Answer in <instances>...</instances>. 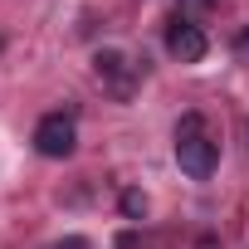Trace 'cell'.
Wrapping results in <instances>:
<instances>
[{
    "label": "cell",
    "instance_id": "cell-3",
    "mask_svg": "<svg viewBox=\"0 0 249 249\" xmlns=\"http://www.w3.org/2000/svg\"><path fill=\"white\" fill-rule=\"evenodd\" d=\"M166 54L176 59V64H200L205 54H210V39H205V30L200 25H191V20H171V30H166Z\"/></svg>",
    "mask_w": 249,
    "mask_h": 249
},
{
    "label": "cell",
    "instance_id": "cell-4",
    "mask_svg": "<svg viewBox=\"0 0 249 249\" xmlns=\"http://www.w3.org/2000/svg\"><path fill=\"white\" fill-rule=\"evenodd\" d=\"M93 69H98L103 88H112L117 98H132V83H137V64H132L127 54H122V49H98Z\"/></svg>",
    "mask_w": 249,
    "mask_h": 249
},
{
    "label": "cell",
    "instance_id": "cell-6",
    "mask_svg": "<svg viewBox=\"0 0 249 249\" xmlns=\"http://www.w3.org/2000/svg\"><path fill=\"white\" fill-rule=\"evenodd\" d=\"M205 10H215V0H181V20H191V15H205Z\"/></svg>",
    "mask_w": 249,
    "mask_h": 249
},
{
    "label": "cell",
    "instance_id": "cell-7",
    "mask_svg": "<svg viewBox=\"0 0 249 249\" xmlns=\"http://www.w3.org/2000/svg\"><path fill=\"white\" fill-rule=\"evenodd\" d=\"M234 59H239V64H249V25L234 35Z\"/></svg>",
    "mask_w": 249,
    "mask_h": 249
},
{
    "label": "cell",
    "instance_id": "cell-1",
    "mask_svg": "<svg viewBox=\"0 0 249 249\" xmlns=\"http://www.w3.org/2000/svg\"><path fill=\"white\" fill-rule=\"evenodd\" d=\"M176 161H181V171L196 176V181H205V176L215 171V161H220V152H215V142H210V132H205V117H200V112H186V117L176 122Z\"/></svg>",
    "mask_w": 249,
    "mask_h": 249
},
{
    "label": "cell",
    "instance_id": "cell-9",
    "mask_svg": "<svg viewBox=\"0 0 249 249\" xmlns=\"http://www.w3.org/2000/svg\"><path fill=\"white\" fill-rule=\"evenodd\" d=\"M196 249H220V239H210V234H205V239H200Z\"/></svg>",
    "mask_w": 249,
    "mask_h": 249
},
{
    "label": "cell",
    "instance_id": "cell-8",
    "mask_svg": "<svg viewBox=\"0 0 249 249\" xmlns=\"http://www.w3.org/2000/svg\"><path fill=\"white\" fill-rule=\"evenodd\" d=\"M59 249H88V239H78V234H73V239H59Z\"/></svg>",
    "mask_w": 249,
    "mask_h": 249
},
{
    "label": "cell",
    "instance_id": "cell-5",
    "mask_svg": "<svg viewBox=\"0 0 249 249\" xmlns=\"http://www.w3.org/2000/svg\"><path fill=\"white\" fill-rule=\"evenodd\" d=\"M122 215H127V220H147V196L137 191V186H127V191H122Z\"/></svg>",
    "mask_w": 249,
    "mask_h": 249
},
{
    "label": "cell",
    "instance_id": "cell-2",
    "mask_svg": "<svg viewBox=\"0 0 249 249\" xmlns=\"http://www.w3.org/2000/svg\"><path fill=\"white\" fill-rule=\"evenodd\" d=\"M73 147H78V127H73L69 112H49V117H39V127H35V152H39V157L64 161V157H73Z\"/></svg>",
    "mask_w": 249,
    "mask_h": 249
}]
</instances>
